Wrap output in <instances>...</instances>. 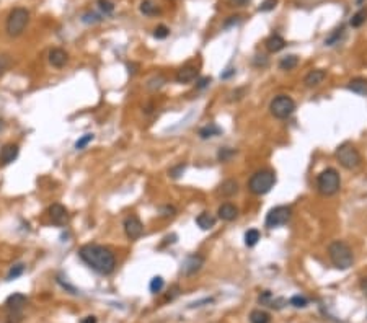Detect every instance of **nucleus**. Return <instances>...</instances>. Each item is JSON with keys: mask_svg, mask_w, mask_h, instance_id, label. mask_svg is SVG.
Masks as SVG:
<instances>
[{"mask_svg": "<svg viewBox=\"0 0 367 323\" xmlns=\"http://www.w3.org/2000/svg\"><path fill=\"white\" fill-rule=\"evenodd\" d=\"M80 259L98 275H111L116 268V257L110 248L96 243H87L79 250Z\"/></svg>", "mask_w": 367, "mask_h": 323, "instance_id": "1", "label": "nucleus"}, {"mask_svg": "<svg viewBox=\"0 0 367 323\" xmlns=\"http://www.w3.org/2000/svg\"><path fill=\"white\" fill-rule=\"evenodd\" d=\"M328 255H330V259H331V263H333V266L338 269H348L352 266V263H354L352 250L349 248V245L343 240L331 242L328 246Z\"/></svg>", "mask_w": 367, "mask_h": 323, "instance_id": "2", "label": "nucleus"}, {"mask_svg": "<svg viewBox=\"0 0 367 323\" xmlns=\"http://www.w3.org/2000/svg\"><path fill=\"white\" fill-rule=\"evenodd\" d=\"M30 23V12L23 7H16L8 13L7 21H5V30L7 34L12 38H16L25 31V28Z\"/></svg>", "mask_w": 367, "mask_h": 323, "instance_id": "3", "label": "nucleus"}, {"mask_svg": "<svg viewBox=\"0 0 367 323\" xmlns=\"http://www.w3.org/2000/svg\"><path fill=\"white\" fill-rule=\"evenodd\" d=\"M276 183V173L271 170H259V172L253 173L248 181V190L256 196L266 194L271 191V188Z\"/></svg>", "mask_w": 367, "mask_h": 323, "instance_id": "4", "label": "nucleus"}, {"mask_svg": "<svg viewBox=\"0 0 367 323\" xmlns=\"http://www.w3.org/2000/svg\"><path fill=\"white\" fill-rule=\"evenodd\" d=\"M341 186V179L335 168H326L323 170L319 177H317V188L323 196H333L339 191Z\"/></svg>", "mask_w": 367, "mask_h": 323, "instance_id": "5", "label": "nucleus"}, {"mask_svg": "<svg viewBox=\"0 0 367 323\" xmlns=\"http://www.w3.org/2000/svg\"><path fill=\"white\" fill-rule=\"evenodd\" d=\"M336 159L343 168L354 170L361 165V155L352 144L344 142L336 149Z\"/></svg>", "mask_w": 367, "mask_h": 323, "instance_id": "6", "label": "nucleus"}, {"mask_svg": "<svg viewBox=\"0 0 367 323\" xmlns=\"http://www.w3.org/2000/svg\"><path fill=\"white\" fill-rule=\"evenodd\" d=\"M271 114L277 119H286L295 111V101L287 95H277L270 105Z\"/></svg>", "mask_w": 367, "mask_h": 323, "instance_id": "7", "label": "nucleus"}, {"mask_svg": "<svg viewBox=\"0 0 367 323\" xmlns=\"http://www.w3.org/2000/svg\"><path fill=\"white\" fill-rule=\"evenodd\" d=\"M289 219H290V209L287 206H276L266 215V227L268 228L283 227L289 222Z\"/></svg>", "mask_w": 367, "mask_h": 323, "instance_id": "8", "label": "nucleus"}, {"mask_svg": "<svg viewBox=\"0 0 367 323\" xmlns=\"http://www.w3.org/2000/svg\"><path fill=\"white\" fill-rule=\"evenodd\" d=\"M124 232H126L128 239L137 240L144 235V224L141 222L137 215H129L124 221Z\"/></svg>", "mask_w": 367, "mask_h": 323, "instance_id": "9", "label": "nucleus"}, {"mask_svg": "<svg viewBox=\"0 0 367 323\" xmlns=\"http://www.w3.org/2000/svg\"><path fill=\"white\" fill-rule=\"evenodd\" d=\"M203 266H204V257H201V255H198V253L188 255V257L185 258V261H183V264H181V273L185 276H193Z\"/></svg>", "mask_w": 367, "mask_h": 323, "instance_id": "10", "label": "nucleus"}, {"mask_svg": "<svg viewBox=\"0 0 367 323\" xmlns=\"http://www.w3.org/2000/svg\"><path fill=\"white\" fill-rule=\"evenodd\" d=\"M48 214H49V219H51V222L54 224V226H65V224L69 222V212H67V209L59 203H54L52 206H49Z\"/></svg>", "mask_w": 367, "mask_h": 323, "instance_id": "11", "label": "nucleus"}, {"mask_svg": "<svg viewBox=\"0 0 367 323\" xmlns=\"http://www.w3.org/2000/svg\"><path fill=\"white\" fill-rule=\"evenodd\" d=\"M48 57H49V64H51L52 67H56V69H62V67L69 62V54L61 48L51 49Z\"/></svg>", "mask_w": 367, "mask_h": 323, "instance_id": "12", "label": "nucleus"}, {"mask_svg": "<svg viewBox=\"0 0 367 323\" xmlns=\"http://www.w3.org/2000/svg\"><path fill=\"white\" fill-rule=\"evenodd\" d=\"M20 154V149L16 144H5L0 150V163L8 165L12 163L13 160H16V157Z\"/></svg>", "mask_w": 367, "mask_h": 323, "instance_id": "13", "label": "nucleus"}, {"mask_svg": "<svg viewBox=\"0 0 367 323\" xmlns=\"http://www.w3.org/2000/svg\"><path fill=\"white\" fill-rule=\"evenodd\" d=\"M26 302H28L26 295L20 294V292H15V294H12L10 297L5 300V307L10 312H21V308L25 307Z\"/></svg>", "mask_w": 367, "mask_h": 323, "instance_id": "14", "label": "nucleus"}, {"mask_svg": "<svg viewBox=\"0 0 367 323\" xmlns=\"http://www.w3.org/2000/svg\"><path fill=\"white\" fill-rule=\"evenodd\" d=\"M198 77V69L193 65H185L176 72V82L178 83H190Z\"/></svg>", "mask_w": 367, "mask_h": 323, "instance_id": "15", "label": "nucleus"}, {"mask_svg": "<svg viewBox=\"0 0 367 323\" xmlns=\"http://www.w3.org/2000/svg\"><path fill=\"white\" fill-rule=\"evenodd\" d=\"M217 214H219V219L230 222V221H234V219H237V215H239V209H237L232 203H223L222 206H219Z\"/></svg>", "mask_w": 367, "mask_h": 323, "instance_id": "16", "label": "nucleus"}, {"mask_svg": "<svg viewBox=\"0 0 367 323\" xmlns=\"http://www.w3.org/2000/svg\"><path fill=\"white\" fill-rule=\"evenodd\" d=\"M326 77V72L321 70V69H315V70H310L308 74L305 75V79H303V83L307 85V87H319V85L323 82Z\"/></svg>", "mask_w": 367, "mask_h": 323, "instance_id": "17", "label": "nucleus"}, {"mask_svg": "<svg viewBox=\"0 0 367 323\" xmlns=\"http://www.w3.org/2000/svg\"><path fill=\"white\" fill-rule=\"evenodd\" d=\"M196 224H198L201 230H211V228L216 226V217L209 212H201L198 217H196Z\"/></svg>", "mask_w": 367, "mask_h": 323, "instance_id": "18", "label": "nucleus"}, {"mask_svg": "<svg viewBox=\"0 0 367 323\" xmlns=\"http://www.w3.org/2000/svg\"><path fill=\"white\" fill-rule=\"evenodd\" d=\"M265 44H266V48H268V51H270V52H279L281 49H284L286 41H284L283 36H279V34H271L270 38L266 39Z\"/></svg>", "mask_w": 367, "mask_h": 323, "instance_id": "19", "label": "nucleus"}, {"mask_svg": "<svg viewBox=\"0 0 367 323\" xmlns=\"http://www.w3.org/2000/svg\"><path fill=\"white\" fill-rule=\"evenodd\" d=\"M348 88L351 90L352 93H357V95H367V80L366 79H352L351 82H349Z\"/></svg>", "mask_w": 367, "mask_h": 323, "instance_id": "20", "label": "nucleus"}, {"mask_svg": "<svg viewBox=\"0 0 367 323\" xmlns=\"http://www.w3.org/2000/svg\"><path fill=\"white\" fill-rule=\"evenodd\" d=\"M237 191H239V183H237L235 179H225V181L219 186V193L227 197L237 194Z\"/></svg>", "mask_w": 367, "mask_h": 323, "instance_id": "21", "label": "nucleus"}, {"mask_svg": "<svg viewBox=\"0 0 367 323\" xmlns=\"http://www.w3.org/2000/svg\"><path fill=\"white\" fill-rule=\"evenodd\" d=\"M222 132V129L219 128V126L216 124H207L204 126V128L199 129V137L201 139H211L214 136H219V134Z\"/></svg>", "mask_w": 367, "mask_h": 323, "instance_id": "22", "label": "nucleus"}, {"mask_svg": "<svg viewBox=\"0 0 367 323\" xmlns=\"http://www.w3.org/2000/svg\"><path fill=\"white\" fill-rule=\"evenodd\" d=\"M141 13H144V15H147V16H152V15H157L160 10H159V7H157V3L155 2H152V0H144V2L141 3Z\"/></svg>", "mask_w": 367, "mask_h": 323, "instance_id": "23", "label": "nucleus"}, {"mask_svg": "<svg viewBox=\"0 0 367 323\" xmlns=\"http://www.w3.org/2000/svg\"><path fill=\"white\" fill-rule=\"evenodd\" d=\"M297 64H299V57L294 56V54H290V56H286L281 59L279 67L283 70H292L294 67H297Z\"/></svg>", "mask_w": 367, "mask_h": 323, "instance_id": "24", "label": "nucleus"}, {"mask_svg": "<svg viewBox=\"0 0 367 323\" xmlns=\"http://www.w3.org/2000/svg\"><path fill=\"white\" fill-rule=\"evenodd\" d=\"M271 317L265 310H253L250 313V322L252 323H270Z\"/></svg>", "mask_w": 367, "mask_h": 323, "instance_id": "25", "label": "nucleus"}, {"mask_svg": "<svg viewBox=\"0 0 367 323\" xmlns=\"http://www.w3.org/2000/svg\"><path fill=\"white\" fill-rule=\"evenodd\" d=\"M343 34H344V26H339V28L335 30L333 33H331L328 38L325 39V44L326 46H335V44H336L339 39L343 38Z\"/></svg>", "mask_w": 367, "mask_h": 323, "instance_id": "26", "label": "nucleus"}, {"mask_svg": "<svg viewBox=\"0 0 367 323\" xmlns=\"http://www.w3.org/2000/svg\"><path fill=\"white\" fill-rule=\"evenodd\" d=\"M367 20V10L366 8H362V10H359L357 13H354L351 18V26L352 28H359V26L364 25V21Z\"/></svg>", "mask_w": 367, "mask_h": 323, "instance_id": "27", "label": "nucleus"}, {"mask_svg": "<svg viewBox=\"0 0 367 323\" xmlns=\"http://www.w3.org/2000/svg\"><path fill=\"white\" fill-rule=\"evenodd\" d=\"M80 20H82V23H85V25H95V23H100L103 18L95 12H85Z\"/></svg>", "mask_w": 367, "mask_h": 323, "instance_id": "28", "label": "nucleus"}, {"mask_svg": "<svg viewBox=\"0 0 367 323\" xmlns=\"http://www.w3.org/2000/svg\"><path fill=\"white\" fill-rule=\"evenodd\" d=\"M258 240H259V232L256 230V228H250V230H247V233H245V245L255 246L258 243Z\"/></svg>", "mask_w": 367, "mask_h": 323, "instance_id": "29", "label": "nucleus"}, {"mask_svg": "<svg viewBox=\"0 0 367 323\" xmlns=\"http://www.w3.org/2000/svg\"><path fill=\"white\" fill-rule=\"evenodd\" d=\"M163 286H165L163 277L162 276H154L152 277V281H150V284H149V289H150L152 294H157V292H160V291L163 289Z\"/></svg>", "mask_w": 367, "mask_h": 323, "instance_id": "30", "label": "nucleus"}, {"mask_svg": "<svg viewBox=\"0 0 367 323\" xmlns=\"http://www.w3.org/2000/svg\"><path fill=\"white\" fill-rule=\"evenodd\" d=\"M25 273V264H21V263H18V264H15V266H12L10 268V271H8V275H7V281H13V279H16V277H20L21 275Z\"/></svg>", "mask_w": 367, "mask_h": 323, "instance_id": "31", "label": "nucleus"}, {"mask_svg": "<svg viewBox=\"0 0 367 323\" xmlns=\"http://www.w3.org/2000/svg\"><path fill=\"white\" fill-rule=\"evenodd\" d=\"M93 139H95V136H93V134H83V136L80 137L77 142H75V149H77V150H83L85 147H87L88 144L93 141Z\"/></svg>", "mask_w": 367, "mask_h": 323, "instance_id": "32", "label": "nucleus"}, {"mask_svg": "<svg viewBox=\"0 0 367 323\" xmlns=\"http://www.w3.org/2000/svg\"><path fill=\"white\" fill-rule=\"evenodd\" d=\"M237 154V150H234V149H229V147H223V149H221L219 150V154H217V159L221 160V162H229L232 157H234Z\"/></svg>", "mask_w": 367, "mask_h": 323, "instance_id": "33", "label": "nucleus"}, {"mask_svg": "<svg viewBox=\"0 0 367 323\" xmlns=\"http://www.w3.org/2000/svg\"><path fill=\"white\" fill-rule=\"evenodd\" d=\"M98 7L105 15H111L114 12V3L110 2V0H98Z\"/></svg>", "mask_w": 367, "mask_h": 323, "instance_id": "34", "label": "nucleus"}, {"mask_svg": "<svg viewBox=\"0 0 367 323\" xmlns=\"http://www.w3.org/2000/svg\"><path fill=\"white\" fill-rule=\"evenodd\" d=\"M289 302H290V305H294V307H297V308H303L308 305V300L303 297V295H294V297H290Z\"/></svg>", "mask_w": 367, "mask_h": 323, "instance_id": "35", "label": "nucleus"}, {"mask_svg": "<svg viewBox=\"0 0 367 323\" xmlns=\"http://www.w3.org/2000/svg\"><path fill=\"white\" fill-rule=\"evenodd\" d=\"M163 83H165V79L162 77V75H157V77H154V79H150V80H149V83H147V88L154 92V90H157V88L162 87Z\"/></svg>", "mask_w": 367, "mask_h": 323, "instance_id": "36", "label": "nucleus"}, {"mask_svg": "<svg viewBox=\"0 0 367 323\" xmlns=\"http://www.w3.org/2000/svg\"><path fill=\"white\" fill-rule=\"evenodd\" d=\"M168 34H170V30H168L165 25L157 26V28L154 30V38H155V39H165Z\"/></svg>", "mask_w": 367, "mask_h": 323, "instance_id": "37", "label": "nucleus"}, {"mask_svg": "<svg viewBox=\"0 0 367 323\" xmlns=\"http://www.w3.org/2000/svg\"><path fill=\"white\" fill-rule=\"evenodd\" d=\"M185 170H186V165L185 163H178V165H175L173 168H170L168 173H170V177H172V178H180Z\"/></svg>", "mask_w": 367, "mask_h": 323, "instance_id": "38", "label": "nucleus"}, {"mask_svg": "<svg viewBox=\"0 0 367 323\" xmlns=\"http://www.w3.org/2000/svg\"><path fill=\"white\" fill-rule=\"evenodd\" d=\"M276 5H277V0H265V2L258 7V10L259 12H271V10H274Z\"/></svg>", "mask_w": 367, "mask_h": 323, "instance_id": "39", "label": "nucleus"}, {"mask_svg": "<svg viewBox=\"0 0 367 323\" xmlns=\"http://www.w3.org/2000/svg\"><path fill=\"white\" fill-rule=\"evenodd\" d=\"M175 208H172V206H163V208H160V214H162V217H173L175 215Z\"/></svg>", "mask_w": 367, "mask_h": 323, "instance_id": "40", "label": "nucleus"}, {"mask_svg": "<svg viewBox=\"0 0 367 323\" xmlns=\"http://www.w3.org/2000/svg\"><path fill=\"white\" fill-rule=\"evenodd\" d=\"M20 322H21V312H10L8 323H20Z\"/></svg>", "mask_w": 367, "mask_h": 323, "instance_id": "41", "label": "nucleus"}, {"mask_svg": "<svg viewBox=\"0 0 367 323\" xmlns=\"http://www.w3.org/2000/svg\"><path fill=\"white\" fill-rule=\"evenodd\" d=\"M240 21V16L237 15V16H229V20L223 23V28H230V26H234V25H237Z\"/></svg>", "mask_w": 367, "mask_h": 323, "instance_id": "42", "label": "nucleus"}, {"mask_svg": "<svg viewBox=\"0 0 367 323\" xmlns=\"http://www.w3.org/2000/svg\"><path fill=\"white\" fill-rule=\"evenodd\" d=\"M209 83H211V77H203V79H199V80H198V83H196V87H198L199 90H203V88L207 87Z\"/></svg>", "mask_w": 367, "mask_h": 323, "instance_id": "43", "label": "nucleus"}, {"mask_svg": "<svg viewBox=\"0 0 367 323\" xmlns=\"http://www.w3.org/2000/svg\"><path fill=\"white\" fill-rule=\"evenodd\" d=\"M57 282H59V284H61L62 287H64V289L69 291L70 294H77V289H75L74 286H70V284H67V282H64V281L61 279V277H59V279H57Z\"/></svg>", "mask_w": 367, "mask_h": 323, "instance_id": "44", "label": "nucleus"}, {"mask_svg": "<svg viewBox=\"0 0 367 323\" xmlns=\"http://www.w3.org/2000/svg\"><path fill=\"white\" fill-rule=\"evenodd\" d=\"M178 294H180V287H178V286H173L172 291H170V294L167 295V300H173L175 297H178Z\"/></svg>", "mask_w": 367, "mask_h": 323, "instance_id": "45", "label": "nucleus"}, {"mask_svg": "<svg viewBox=\"0 0 367 323\" xmlns=\"http://www.w3.org/2000/svg\"><path fill=\"white\" fill-rule=\"evenodd\" d=\"M7 67H8V59H7L5 56H2V57H0V75L3 74V70H5Z\"/></svg>", "mask_w": 367, "mask_h": 323, "instance_id": "46", "label": "nucleus"}, {"mask_svg": "<svg viewBox=\"0 0 367 323\" xmlns=\"http://www.w3.org/2000/svg\"><path fill=\"white\" fill-rule=\"evenodd\" d=\"M229 2L232 3V5H235V7H245L250 2V0H229Z\"/></svg>", "mask_w": 367, "mask_h": 323, "instance_id": "47", "label": "nucleus"}, {"mask_svg": "<svg viewBox=\"0 0 367 323\" xmlns=\"http://www.w3.org/2000/svg\"><path fill=\"white\" fill-rule=\"evenodd\" d=\"M80 323H96V317H93V315H88V317L82 318V320H80Z\"/></svg>", "mask_w": 367, "mask_h": 323, "instance_id": "48", "label": "nucleus"}, {"mask_svg": "<svg viewBox=\"0 0 367 323\" xmlns=\"http://www.w3.org/2000/svg\"><path fill=\"white\" fill-rule=\"evenodd\" d=\"M234 74H235V70H234V69H229L227 72H223V74H222V79H229V77H232Z\"/></svg>", "mask_w": 367, "mask_h": 323, "instance_id": "49", "label": "nucleus"}, {"mask_svg": "<svg viewBox=\"0 0 367 323\" xmlns=\"http://www.w3.org/2000/svg\"><path fill=\"white\" fill-rule=\"evenodd\" d=\"M361 289L364 291V294L367 295V277H364V279L361 281Z\"/></svg>", "mask_w": 367, "mask_h": 323, "instance_id": "50", "label": "nucleus"}, {"mask_svg": "<svg viewBox=\"0 0 367 323\" xmlns=\"http://www.w3.org/2000/svg\"><path fill=\"white\" fill-rule=\"evenodd\" d=\"M356 2H357V5H361V3L364 2V0H356Z\"/></svg>", "mask_w": 367, "mask_h": 323, "instance_id": "51", "label": "nucleus"}]
</instances>
